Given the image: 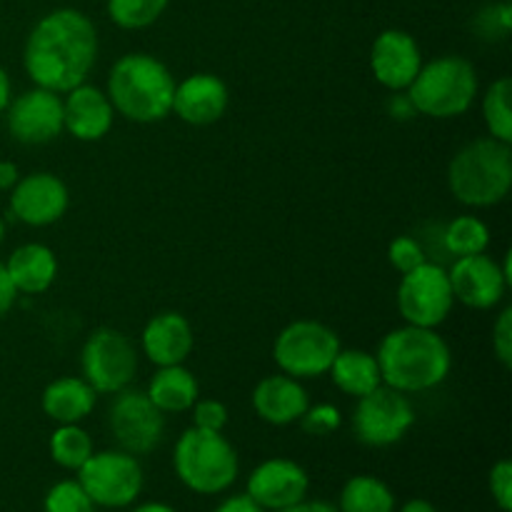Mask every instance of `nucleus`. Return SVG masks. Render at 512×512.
I'll use <instances>...</instances> for the list:
<instances>
[{"label": "nucleus", "mask_w": 512, "mask_h": 512, "mask_svg": "<svg viewBox=\"0 0 512 512\" xmlns=\"http://www.w3.org/2000/svg\"><path fill=\"white\" fill-rule=\"evenodd\" d=\"M98 58V30L75 8L50 10L33 25L23 48V68L38 88L68 93L85 83Z\"/></svg>", "instance_id": "nucleus-1"}, {"label": "nucleus", "mask_w": 512, "mask_h": 512, "mask_svg": "<svg viewBox=\"0 0 512 512\" xmlns=\"http://www.w3.org/2000/svg\"><path fill=\"white\" fill-rule=\"evenodd\" d=\"M380 378L388 388L405 395L425 393L445 383L453 368V353L435 328L403 325L380 340L378 353Z\"/></svg>", "instance_id": "nucleus-2"}, {"label": "nucleus", "mask_w": 512, "mask_h": 512, "mask_svg": "<svg viewBox=\"0 0 512 512\" xmlns=\"http://www.w3.org/2000/svg\"><path fill=\"white\" fill-rule=\"evenodd\" d=\"M105 93L123 118L158 123L173 113L175 78L163 60L148 53H128L110 68Z\"/></svg>", "instance_id": "nucleus-3"}, {"label": "nucleus", "mask_w": 512, "mask_h": 512, "mask_svg": "<svg viewBox=\"0 0 512 512\" xmlns=\"http://www.w3.org/2000/svg\"><path fill=\"white\" fill-rule=\"evenodd\" d=\"M448 188L468 208H493L508 198L512 188L510 143L475 138L453 155L448 165Z\"/></svg>", "instance_id": "nucleus-4"}, {"label": "nucleus", "mask_w": 512, "mask_h": 512, "mask_svg": "<svg viewBox=\"0 0 512 512\" xmlns=\"http://www.w3.org/2000/svg\"><path fill=\"white\" fill-rule=\"evenodd\" d=\"M478 70L463 55H443L423 65L408 85L415 113L435 120L460 118L478 98Z\"/></svg>", "instance_id": "nucleus-5"}, {"label": "nucleus", "mask_w": 512, "mask_h": 512, "mask_svg": "<svg viewBox=\"0 0 512 512\" xmlns=\"http://www.w3.org/2000/svg\"><path fill=\"white\" fill-rule=\"evenodd\" d=\"M173 468L180 483L198 495H220L238 480V453L223 433L190 428L178 438Z\"/></svg>", "instance_id": "nucleus-6"}, {"label": "nucleus", "mask_w": 512, "mask_h": 512, "mask_svg": "<svg viewBox=\"0 0 512 512\" xmlns=\"http://www.w3.org/2000/svg\"><path fill=\"white\" fill-rule=\"evenodd\" d=\"M338 353V333L318 320H293L280 330L273 343L275 365L280 368V373L295 380L328 375Z\"/></svg>", "instance_id": "nucleus-7"}, {"label": "nucleus", "mask_w": 512, "mask_h": 512, "mask_svg": "<svg viewBox=\"0 0 512 512\" xmlns=\"http://www.w3.org/2000/svg\"><path fill=\"white\" fill-rule=\"evenodd\" d=\"M80 370L95 393L115 395L133 383L138 373V350L120 330L98 328L85 338L80 350Z\"/></svg>", "instance_id": "nucleus-8"}, {"label": "nucleus", "mask_w": 512, "mask_h": 512, "mask_svg": "<svg viewBox=\"0 0 512 512\" xmlns=\"http://www.w3.org/2000/svg\"><path fill=\"white\" fill-rule=\"evenodd\" d=\"M78 483L98 508H128L143 493V468L125 450L93 453L78 470Z\"/></svg>", "instance_id": "nucleus-9"}, {"label": "nucleus", "mask_w": 512, "mask_h": 512, "mask_svg": "<svg viewBox=\"0 0 512 512\" xmlns=\"http://www.w3.org/2000/svg\"><path fill=\"white\" fill-rule=\"evenodd\" d=\"M415 423V410L408 395L380 385L373 393L358 398L353 413V430L368 448H390L408 435Z\"/></svg>", "instance_id": "nucleus-10"}, {"label": "nucleus", "mask_w": 512, "mask_h": 512, "mask_svg": "<svg viewBox=\"0 0 512 512\" xmlns=\"http://www.w3.org/2000/svg\"><path fill=\"white\" fill-rule=\"evenodd\" d=\"M453 303L448 270L430 260L405 273L398 285V310L405 325L438 328L453 313Z\"/></svg>", "instance_id": "nucleus-11"}, {"label": "nucleus", "mask_w": 512, "mask_h": 512, "mask_svg": "<svg viewBox=\"0 0 512 512\" xmlns=\"http://www.w3.org/2000/svg\"><path fill=\"white\" fill-rule=\"evenodd\" d=\"M108 425L120 450L130 455H148L163 443L165 413L150 403L148 393L128 385L115 393L108 408Z\"/></svg>", "instance_id": "nucleus-12"}, {"label": "nucleus", "mask_w": 512, "mask_h": 512, "mask_svg": "<svg viewBox=\"0 0 512 512\" xmlns=\"http://www.w3.org/2000/svg\"><path fill=\"white\" fill-rule=\"evenodd\" d=\"M448 278L453 298L465 308L493 310L495 305L503 303L512 283L510 258H505L503 265L485 253L455 258Z\"/></svg>", "instance_id": "nucleus-13"}, {"label": "nucleus", "mask_w": 512, "mask_h": 512, "mask_svg": "<svg viewBox=\"0 0 512 512\" xmlns=\"http://www.w3.org/2000/svg\"><path fill=\"white\" fill-rule=\"evenodd\" d=\"M5 113L10 135L23 145H45L63 133V98L53 90L35 85L10 100Z\"/></svg>", "instance_id": "nucleus-14"}, {"label": "nucleus", "mask_w": 512, "mask_h": 512, "mask_svg": "<svg viewBox=\"0 0 512 512\" xmlns=\"http://www.w3.org/2000/svg\"><path fill=\"white\" fill-rule=\"evenodd\" d=\"M70 203L68 185L53 173H30L10 190V213L30 228L58 223Z\"/></svg>", "instance_id": "nucleus-15"}, {"label": "nucleus", "mask_w": 512, "mask_h": 512, "mask_svg": "<svg viewBox=\"0 0 512 512\" xmlns=\"http://www.w3.org/2000/svg\"><path fill=\"white\" fill-rule=\"evenodd\" d=\"M310 478L303 465L288 458H270L260 463L248 478V495L265 512H278L308 498Z\"/></svg>", "instance_id": "nucleus-16"}, {"label": "nucleus", "mask_w": 512, "mask_h": 512, "mask_svg": "<svg viewBox=\"0 0 512 512\" xmlns=\"http://www.w3.org/2000/svg\"><path fill=\"white\" fill-rule=\"evenodd\" d=\"M370 68H373L375 80L383 88L400 93L408 90L418 70L423 68V53H420L418 40L410 33L398 28H388L373 40L370 50Z\"/></svg>", "instance_id": "nucleus-17"}, {"label": "nucleus", "mask_w": 512, "mask_h": 512, "mask_svg": "<svg viewBox=\"0 0 512 512\" xmlns=\"http://www.w3.org/2000/svg\"><path fill=\"white\" fill-rule=\"evenodd\" d=\"M230 103L228 85L213 73H193L175 83L173 113L188 125H213L225 115Z\"/></svg>", "instance_id": "nucleus-18"}, {"label": "nucleus", "mask_w": 512, "mask_h": 512, "mask_svg": "<svg viewBox=\"0 0 512 512\" xmlns=\"http://www.w3.org/2000/svg\"><path fill=\"white\" fill-rule=\"evenodd\" d=\"M115 120L113 103L108 93L95 85L80 83L63 98V130L83 143H95L110 133Z\"/></svg>", "instance_id": "nucleus-19"}, {"label": "nucleus", "mask_w": 512, "mask_h": 512, "mask_svg": "<svg viewBox=\"0 0 512 512\" xmlns=\"http://www.w3.org/2000/svg\"><path fill=\"white\" fill-rule=\"evenodd\" d=\"M195 345L193 325L185 315L175 313V310H165V313L153 315L145 323L143 335H140V348L143 355L155 363L158 368L165 365H183L190 358Z\"/></svg>", "instance_id": "nucleus-20"}, {"label": "nucleus", "mask_w": 512, "mask_h": 512, "mask_svg": "<svg viewBox=\"0 0 512 512\" xmlns=\"http://www.w3.org/2000/svg\"><path fill=\"white\" fill-rule=\"evenodd\" d=\"M253 410L268 425L298 423L310 408L308 390L290 375H268L253 390Z\"/></svg>", "instance_id": "nucleus-21"}, {"label": "nucleus", "mask_w": 512, "mask_h": 512, "mask_svg": "<svg viewBox=\"0 0 512 512\" xmlns=\"http://www.w3.org/2000/svg\"><path fill=\"white\" fill-rule=\"evenodd\" d=\"M13 288L23 295H40L58 278V258L43 243H25L5 260Z\"/></svg>", "instance_id": "nucleus-22"}, {"label": "nucleus", "mask_w": 512, "mask_h": 512, "mask_svg": "<svg viewBox=\"0 0 512 512\" xmlns=\"http://www.w3.org/2000/svg\"><path fill=\"white\" fill-rule=\"evenodd\" d=\"M95 395L83 378H58L43 390V413L58 425L83 423L93 413Z\"/></svg>", "instance_id": "nucleus-23"}, {"label": "nucleus", "mask_w": 512, "mask_h": 512, "mask_svg": "<svg viewBox=\"0 0 512 512\" xmlns=\"http://www.w3.org/2000/svg\"><path fill=\"white\" fill-rule=\"evenodd\" d=\"M145 393L160 413H188L200 398V385L183 365H165L150 378Z\"/></svg>", "instance_id": "nucleus-24"}, {"label": "nucleus", "mask_w": 512, "mask_h": 512, "mask_svg": "<svg viewBox=\"0 0 512 512\" xmlns=\"http://www.w3.org/2000/svg\"><path fill=\"white\" fill-rule=\"evenodd\" d=\"M330 378H333L335 388L340 393L350 395V398H363V395L373 393L375 388L383 385V378H380L378 360H375L373 353L368 350H343L335 355L333 365H330Z\"/></svg>", "instance_id": "nucleus-25"}, {"label": "nucleus", "mask_w": 512, "mask_h": 512, "mask_svg": "<svg viewBox=\"0 0 512 512\" xmlns=\"http://www.w3.org/2000/svg\"><path fill=\"white\" fill-rule=\"evenodd\" d=\"M338 512H398L395 493L375 475H355L340 490Z\"/></svg>", "instance_id": "nucleus-26"}, {"label": "nucleus", "mask_w": 512, "mask_h": 512, "mask_svg": "<svg viewBox=\"0 0 512 512\" xmlns=\"http://www.w3.org/2000/svg\"><path fill=\"white\" fill-rule=\"evenodd\" d=\"M490 245V230L475 215H460L443 230V250L453 258L485 253Z\"/></svg>", "instance_id": "nucleus-27"}, {"label": "nucleus", "mask_w": 512, "mask_h": 512, "mask_svg": "<svg viewBox=\"0 0 512 512\" xmlns=\"http://www.w3.org/2000/svg\"><path fill=\"white\" fill-rule=\"evenodd\" d=\"M93 453V438L80 428V423L58 425V430L50 435V458L63 470L78 473Z\"/></svg>", "instance_id": "nucleus-28"}, {"label": "nucleus", "mask_w": 512, "mask_h": 512, "mask_svg": "<svg viewBox=\"0 0 512 512\" xmlns=\"http://www.w3.org/2000/svg\"><path fill=\"white\" fill-rule=\"evenodd\" d=\"M510 95H512V80L498 78L483 98V120L488 135L503 143H512V110H510Z\"/></svg>", "instance_id": "nucleus-29"}, {"label": "nucleus", "mask_w": 512, "mask_h": 512, "mask_svg": "<svg viewBox=\"0 0 512 512\" xmlns=\"http://www.w3.org/2000/svg\"><path fill=\"white\" fill-rule=\"evenodd\" d=\"M170 0H108V15L118 28H150L165 13Z\"/></svg>", "instance_id": "nucleus-30"}, {"label": "nucleus", "mask_w": 512, "mask_h": 512, "mask_svg": "<svg viewBox=\"0 0 512 512\" xmlns=\"http://www.w3.org/2000/svg\"><path fill=\"white\" fill-rule=\"evenodd\" d=\"M45 512H95L93 500L78 480H60L45 493Z\"/></svg>", "instance_id": "nucleus-31"}, {"label": "nucleus", "mask_w": 512, "mask_h": 512, "mask_svg": "<svg viewBox=\"0 0 512 512\" xmlns=\"http://www.w3.org/2000/svg\"><path fill=\"white\" fill-rule=\"evenodd\" d=\"M388 260L400 275L410 273V270L420 268L423 263H428V253H425L423 243L413 235H400L390 243L388 248Z\"/></svg>", "instance_id": "nucleus-32"}, {"label": "nucleus", "mask_w": 512, "mask_h": 512, "mask_svg": "<svg viewBox=\"0 0 512 512\" xmlns=\"http://www.w3.org/2000/svg\"><path fill=\"white\" fill-rule=\"evenodd\" d=\"M298 423L303 425V430L308 435H333L340 428V423H343V415H340V410L335 405L320 403L310 405Z\"/></svg>", "instance_id": "nucleus-33"}, {"label": "nucleus", "mask_w": 512, "mask_h": 512, "mask_svg": "<svg viewBox=\"0 0 512 512\" xmlns=\"http://www.w3.org/2000/svg\"><path fill=\"white\" fill-rule=\"evenodd\" d=\"M475 28H478L480 35H485V38H505L512 28L510 5L495 3L488 5L485 10H480L478 20H475Z\"/></svg>", "instance_id": "nucleus-34"}, {"label": "nucleus", "mask_w": 512, "mask_h": 512, "mask_svg": "<svg viewBox=\"0 0 512 512\" xmlns=\"http://www.w3.org/2000/svg\"><path fill=\"white\" fill-rule=\"evenodd\" d=\"M193 428L210 430V433H223L228 425V408L220 400H195L193 408Z\"/></svg>", "instance_id": "nucleus-35"}, {"label": "nucleus", "mask_w": 512, "mask_h": 512, "mask_svg": "<svg viewBox=\"0 0 512 512\" xmlns=\"http://www.w3.org/2000/svg\"><path fill=\"white\" fill-rule=\"evenodd\" d=\"M488 488L500 512H512V463L498 460L488 475Z\"/></svg>", "instance_id": "nucleus-36"}, {"label": "nucleus", "mask_w": 512, "mask_h": 512, "mask_svg": "<svg viewBox=\"0 0 512 512\" xmlns=\"http://www.w3.org/2000/svg\"><path fill=\"white\" fill-rule=\"evenodd\" d=\"M493 353L503 368H512V308H505L495 320Z\"/></svg>", "instance_id": "nucleus-37"}, {"label": "nucleus", "mask_w": 512, "mask_h": 512, "mask_svg": "<svg viewBox=\"0 0 512 512\" xmlns=\"http://www.w3.org/2000/svg\"><path fill=\"white\" fill-rule=\"evenodd\" d=\"M15 298H18V290H15L13 283H10L5 263H0V318H5V315L13 310Z\"/></svg>", "instance_id": "nucleus-38"}, {"label": "nucleus", "mask_w": 512, "mask_h": 512, "mask_svg": "<svg viewBox=\"0 0 512 512\" xmlns=\"http://www.w3.org/2000/svg\"><path fill=\"white\" fill-rule=\"evenodd\" d=\"M213 512H265L258 503L248 498V495H233V498L223 500Z\"/></svg>", "instance_id": "nucleus-39"}, {"label": "nucleus", "mask_w": 512, "mask_h": 512, "mask_svg": "<svg viewBox=\"0 0 512 512\" xmlns=\"http://www.w3.org/2000/svg\"><path fill=\"white\" fill-rule=\"evenodd\" d=\"M278 512H338V508L330 503H325V500H300V503L290 505V508L285 510H278Z\"/></svg>", "instance_id": "nucleus-40"}, {"label": "nucleus", "mask_w": 512, "mask_h": 512, "mask_svg": "<svg viewBox=\"0 0 512 512\" xmlns=\"http://www.w3.org/2000/svg\"><path fill=\"white\" fill-rule=\"evenodd\" d=\"M18 180V165L10 163V160H0V190H13Z\"/></svg>", "instance_id": "nucleus-41"}, {"label": "nucleus", "mask_w": 512, "mask_h": 512, "mask_svg": "<svg viewBox=\"0 0 512 512\" xmlns=\"http://www.w3.org/2000/svg\"><path fill=\"white\" fill-rule=\"evenodd\" d=\"M10 93H13V90H10V78H8V73L0 68V113H5L8 103L13 100L10 98Z\"/></svg>", "instance_id": "nucleus-42"}, {"label": "nucleus", "mask_w": 512, "mask_h": 512, "mask_svg": "<svg viewBox=\"0 0 512 512\" xmlns=\"http://www.w3.org/2000/svg\"><path fill=\"white\" fill-rule=\"evenodd\" d=\"M400 512H438V510H435V505L430 503V500L413 498V500H408L403 508H400Z\"/></svg>", "instance_id": "nucleus-43"}, {"label": "nucleus", "mask_w": 512, "mask_h": 512, "mask_svg": "<svg viewBox=\"0 0 512 512\" xmlns=\"http://www.w3.org/2000/svg\"><path fill=\"white\" fill-rule=\"evenodd\" d=\"M133 512H175V510L165 503H143L138 505V508H133Z\"/></svg>", "instance_id": "nucleus-44"}, {"label": "nucleus", "mask_w": 512, "mask_h": 512, "mask_svg": "<svg viewBox=\"0 0 512 512\" xmlns=\"http://www.w3.org/2000/svg\"><path fill=\"white\" fill-rule=\"evenodd\" d=\"M3 238H5V223L3 218H0V243H3Z\"/></svg>", "instance_id": "nucleus-45"}]
</instances>
